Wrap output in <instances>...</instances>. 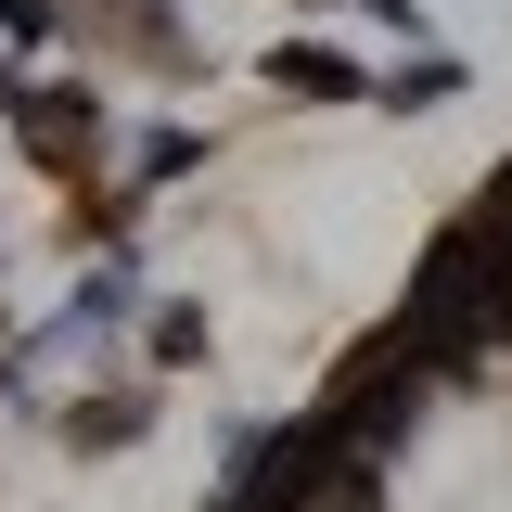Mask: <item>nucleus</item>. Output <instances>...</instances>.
<instances>
[{"label": "nucleus", "instance_id": "nucleus-1", "mask_svg": "<svg viewBox=\"0 0 512 512\" xmlns=\"http://www.w3.org/2000/svg\"><path fill=\"white\" fill-rule=\"evenodd\" d=\"M154 359H167V372H180V359H205V320L167 308V320H154Z\"/></svg>", "mask_w": 512, "mask_h": 512}]
</instances>
